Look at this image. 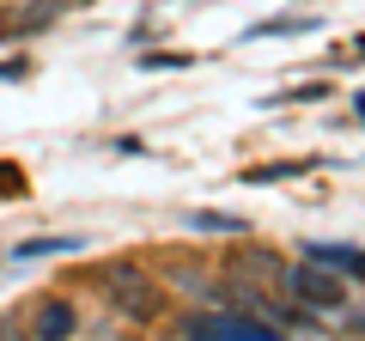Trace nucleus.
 Returning a JSON list of instances; mask_svg holds the SVG:
<instances>
[{
  "label": "nucleus",
  "mask_w": 365,
  "mask_h": 341,
  "mask_svg": "<svg viewBox=\"0 0 365 341\" xmlns=\"http://www.w3.org/2000/svg\"><path fill=\"white\" fill-rule=\"evenodd\" d=\"M73 329H79L73 299H43L37 317H31V335H37V341H73Z\"/></svg>",
  "instance_id": "nucleus-4"
},
{
  "label": "nucleus",
  "mask_w": 365,
  "mask_h": 341,
  "mask_svg": "<svg viewBox=\"0 0 365 341\" xmlns=\"http://www.w3.org/2000/svg\"><path fill=\"white\" fill-rule=\"evenodd\" d=\"M67 6H79V0H43V6H31V13H13V19H6V37H19V31H37V25H49V19H61Z\"/></svg>",
  "instance_id": "nucleus-6"
},
{
  "label": "nucleus",
  "mask_w": 365,
  "mask_h": 341,
  "mask_svg": "<svg viewBox=\"0 0 365 341\" xmlns=\"http://www.w3.org/2000/svg\"><path fill=\"white\" fill-rule=\"evenodd\" d=\"M110 299L128 317H153L158 311V292H153V280H146L140 268H110Z\"/></svg>",
  "instance_id": "nucleus-3"
},
{
  "label": "nucleus",
  "mask_w": 365,
  "mask_h": 341,
  "mask_svg": "<svg viewBox=\"0 0 365 341\" xmlns=\"http://www.w3.org/2000/svg\"><path fill=\"white\" fill-rule=\"evenodd\" d=\"M311 263L323 268H347V275L365 280V250H341V244H311Z\"/></svg>",
  "instance_id": "nucleus-7"
},
{
  "label": "nucleus",
  "mask_w": 365,
  "mask_h": 341,
  "mask_svg": "<svg viewBox=\"0 0 365 341\" xmlns=\"http://www.w3.org/2000/svg\"><path fill=\"white\" fill-rule=\"evenodd\" d=\"M359 116H365V92H359Z\"/></svg>",
  "instance_id": "nucleus-9"
},
{
  "label": "nucleus",
  "mask_w": 365,
  "mask_h": 341,
  "mask_svg": "<svg viewBox=\"0 0 365 341\" xmlns=\"http://www.w3.org/2000/svg\"><path fill=\"white\" fill-rule=\"evenodd\" d=\"M182 335L189 341H287L274 323H262L250 311H201V317L182 323Z\"/></svg>",
  "instance_id": "nucleus-1"
},
{
  "label": "nucleus",
  "mask_w": 365,
  "mask_h": 341,
  "mask_svg": "<svg viewBox=\"0 0 365 341\" xmlns=\"http://www.w3.org/2000/svg\"><path fill=\"white\" fill-rule=\"evenodd\" d=\"M189 225H195V232H250V220H237V213H189Z\"/></svg>",
  "instance_id": "nucleus-8"
},
{
  "label": "nucleus",
  "mask_w": 365,
  "mask_h": 341,
  "mask_svg": "<svg viewBox=\"0 0 365 341\" xmlns=\"http://www.w3.org/2000/svg\"><path fill=\"white\" fill-rule=\"evenodd\" d=\"M79 244H86V238H25V244H13V263H43V256H73Z\"/></svg>",
  "instance_id": "nucleus-5"
},
{
  "label": "nucleus",
  "mask_w": 365,
  "mask_h": 341,
  "mask_svg": "<svg viewBox=\"0 0 365 341\" xmlns=\"http://www.w3.org/2000/svg\"><path fill=\"white\" fill-rule=\"evenodd\" d=\"M287 287H292V299H304V305H323V311H335V305L347 299V287H341V280L329 275L323 263H311V256H304L299 268H287Z\"/></svg>",
  "instance_id": "nucleus-2"
}]
</instances>
